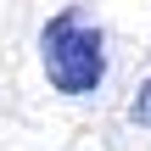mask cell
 I'll list each match as a JSON object with an SVG mask.
<instances>
[{
  "mask_svg": "<svg viewBox=\"0 0 151 151\" xmlns=\"http://www.w3.org/2000/svg\"><path fill=\"white\" fill-rule=\"evenodd\" d=\"M39 62L56 95H95L106 78V34L90 22L84 6H62L39 28Z\"/></svg>",
  "mask_w": 151,
  "mask_h": 151,
  "instance_id": "1",
  "label": "cell"
},
{
  "mask_svg": "<svg viewBox=\"0 0 151 151\" xmlns=\"http://www.w3.org/2000/svg\"><path fill=\"white\" fill-rule=\"evenodd\" d=\"M129 123H134V129H151V78L140 84V95L129 101Z\"/></svg>",
  "mask_w": 151,
  "mask_h": 151,
  "instance_id": "2",
  "label": "cell"
}]
</instances>
